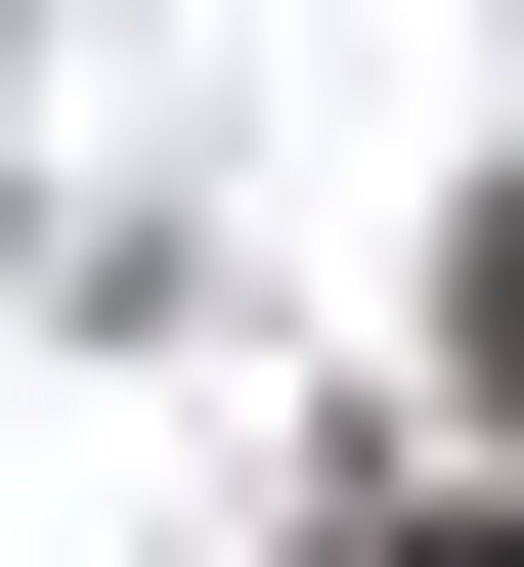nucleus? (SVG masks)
<instances>
[{
	"label": "nucleus",
	"instance_id": "f257e3e1",
	"mask_svg": "<svg viewBox=\"0 0 524 567\" xmlns=\"http://www.w3.org/2000/svg\"><path fill=\"white\" fill-rule=\"evenodd\" d=\"M481 393H524V218H481Z\"/></svg>",
	"mask_w": 524,
	"mask_h": 567
}]
</instances>
